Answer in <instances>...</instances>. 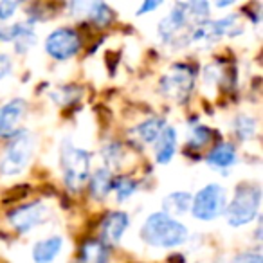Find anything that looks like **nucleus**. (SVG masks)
I'll return each instance as SVG.
<instances>
[{
	"instance_id": "13",
	"label": "nucleus",
	"mask_w": 263,
	"mask_h": 263,
	"mask_svg": "<svg viewBox=\"0 0 263 263\" xmlns=\"http://www.w3.org/2000/svg\"><path fill=\"white\" fill-rule=\"evenodd\" d=\"M187 11H186V4H175L173 9L164 16V18L159 22V36L162 40L170 42L187 22Z\"/></svg>"
},
{
	"instance_id": "14",
	"label": "nucleus",
	"mask_w": 263,
	"mask_h": 263,
	"mask_svg": "<svg viewBox=\"0 0 263 263\" xmlns=\"http://www.w3.org/2000/svg\"><path fill=\"white\" fill-rule=\"evenodd\" d=\"M78 258H80V263H108L110 245L99 238H87L80 245Z\"/></svg>"
},
{
	"instance_id": "24",
	"label": "nucleus",
	"mask_w": 263,
	"mask_h": 263,
	"mask_svg": "<svg viewBox=\"0 0 263 263\" xmlns=\"http://www.w3.org/2000/svg\"><path fill=\"white\" fill-rule=\"evenodd\" d=\"M112 191H116L117 202H124L137 191V182L132 177H117V179H114Z\"/></svg>"
},
{
	"instance_id": "26",
	"label": "nucleus",
	"mask_w": 263,
	"mask_h": 263,
	"mask_svg": "<svg viewBox=\"0 0 263 263\" xmlns=\"http://www.w3.org/2000/svg\"><path fill=\"white\" fill-rule=\"evenodd\" d=\"M186 11H187V15H193V16H197L200 22H204L205 20V16L209 15V4L208 2H190V4H186Z\"/></svg>"
},
{
	"instance_id": "20",
	"label": "nucleus",
	"mask_w": 263,
	"mask_h": 263,
	"mask_svg": "<svg viewBox=\"0 0 263 263\" xmlns=\"http://www.w3.org/2000/svg\"><path fill=\"white\" fill-rule=\"evenodd\" d=\"M191 208V195L186 191H175L170 193L168 197L162 200V213L173 216H180L184 213H187Z\"/></svg>"
},
{
	"instance_id": "2",
	"label": "nucleus",
	"mask_w": 263,
	"mask_h": 263,
	"mask_svg": "<svg viewBox=\"0 0 263 263\" xmlns=\"http://www.w3.org/2000/svg\"><path fill=\"white\" fill-rule=\"evenodd\" d=\"M261 205V187L256 184H240L234 191V197L226 205L227 223L241 227L251 223L258 216Z\"/></svg>"
},
{
	"instance_id": "5",
	"label": "nucleus",
	"mask_w": 263,
	"mask_h": 263,
	"mask_svg": "<svg viewBox=\"0 0 263 263\" xmlns=\"http://www.w3.org/2000/svg\"><path fill=\"white\" fill-rule=\"evenodd\" d=\"M159 90L164 98L177 103H186L195 87V70L187 63H177L161 78Z\"/></svg>"
},
{
	"instance_id": "17",
	"label": "nucleus",
	"mask_w": 263,
	"mask_h": 263,
	"mask_svg": "<svg viewBox=\"0 0 263 263\" xmlns=\"http://www.w3.org/2000/svg\"><path fill=\"white\" fill-rule=\"evenodd\" d=\"M238 161L236 157V148H234L233 143H218L211 148V152L205 157V162L209 166H215V168L226 170L234 166Z\"/></svg>"
},
{
	"instance_id": "4",
	"label": "nucleus",
	"mask_w": 263,
	"mask_h": 263,
	"mask_svg": "<svg viewBox=\"0 0 263 263\" xmlns=\"http://www.w3.org/2000/svg\"><path fill=\"white\" fill-rule=\"evenodd\" d=\"M34 154V137L29 132H20L0 155V175H18L27 168Z\"/></svg>"
},
{
	"instance_id": "10",
	"label": "nucleus",
	"mask_w": 263,
	"mask_h": 263,
	"mask_svg": "<svg viewBox=\"0 0 263 263\" xmlns=\"http://www.w3.org/2000/svg\"><path fill=\"white\" fill-rule=\"evenodd\" d=\"M128 223H130V218L124 211H110L103 216L101 220V238L105 243L108 245H117L121 241V238L124 236L128 229Z\"/></svg>"
},
{
	"instance_id": "21",
	"label": "nucleus",
	"mask_w": 263,
	"mask_h": 263,
	"mask_svg": "<svg viewBox=\"0 0 263 263\" xmlns=\"http://www.w3.org/2000/svg\"><path fill=\"white\" fill-rule=\"evenodd\" d=\"M256 132H258V121H256L254 117L245 116V114H240V116L233 121V134L240 141L254 139Z\"/></svg>"
},
{
	"instance_id": "32",
	"label": "nucleus",
	"mask_w": 263,
	"mask_h": 263,
	"mask_svg": "<svg viewBox=\"0 0 263 263\" xmlns=\"http://www.w3.org/2000/svg\"><path fill=\"white\" fill-rule=\"evenodd\" d=\"M233 4H234L233 0H229V2H216V8H220V9H222V8H229V6H233Z\"/></svg>"
},
{
	"instance_id": "18",
	"label": "nucleus",
	"mask_w": 263,
	"mask_h": 263,
	"mask_svg": "<svg viewBox=\"0 0 263 263\" xmlns=\"http://www.w3.org/2000/svg\"><path fill=\"white\" fill-rule=\"evenodd\" d=\"M177 154V130L172 126H166L161 132L155 146V159L159 164H168Z\"/></svg>"
},
{
	"instance_id": "29",
	"label": "nucleus",
	"mask_w": 263,
	"mask_h": 263,
	"mask_svg": "<svg viewBox=\"0 0 263 263\" xmlns=\"http://www.w3.org/2000/svg\"><path fill=\"white\" fill-rule=\"evenodd\" d=\"M13 72V62L8 54H0V80L11 76Z\"/></svg>"
},
{
	"instance_id": "25",
	"label": "nucleus",
	"mask_w": 263,
	"mask_h": 263,
	"mask_svg": "<svg viewBox=\"0 0 263 263\" xmlns=\"http://www.w3.org/2000/svg\"><path fill=\"white\" fill-rule=\"evenodd\" d=\"M81 98V88L78 87V85H65V87H62L58 92H54L52 94V99L58 103H62V105H67V103H74L78 101V99Z\"/></svg>"
},
{
	"instance_id": "15",
	"label": "nucleus",
	"mask_w": 263,
	"mask_h": 263,
	"mask_svg": "<svg viewBox=\"0 0 263 263\" xmlns=\"http://www.w3.org/2000/svg\"><path fill=\"white\" fill-rule=\"evenodd\" d=\"M63 249L62 236H49L45 240H40L33 247V261L34 263H52L56 256Z\"/></svg>"
},
{
	"instance_id": "19",
	"label": "nucleus",
	"mask_w": 263,
	"mask_h": 263,
	"mask_svg": "<svg viewBox=\"0 0 263 263\" xmlns=\"http://www.w3.org/2000/svg\"><path fill=\"white\" fill-rule=\"evenodd\" d=\"M83 9H85L83 15H87V18L98 27L110 26L114 22V18H116V13L105 2H85Z\"/></svg>"
},
{
	"instance_id": "11",
	"label": "nucleus",
	"mask_w": 263,
	"mask_h": 263,
	"mask_svg": "<svg viewBox=\"0 0 263 263\" xmlns=\"http://www.w3.org/2000/svg\"><path fill=\"white\" fill-rule=\"evenodd\" d=\"M164 128L166 121L162 117H150V119H144L143 123L132 128L128 137L137 146H146V144H152L159 139V136H161V132Z\"/></svg>"
},
{
	"instance_id": "16",
	"label": "nucleus",
	"mask_w": 263,
	"mask_h": 263,
	"mask_svg": "<svg viewBox=\"0 0 263 263\" xmlns=\"http://www.w3.org/2000/svg\"><path fill=\"white\" fill-rule=\"evenodd\" d=\"M88 191H90L94 200H103L108 197V193L114 187V175L110 170L99 168L94 173H90L88 177Z\"/></svg>"
},
{
	"instance_id": "23",
	"label": "nucleus",
	"mask_w": 263,
	"mask_h": 263,
	"mask_svg": "<svg viewBox=\"0 0 263 263\" xmlns=\"http://www.w3.org/2000/svg\"><path fill=\"white\" fill-rule=\"evenodd\" d=\"M101 155H103V162L106 164V170L119 168L124 159V150L121 146V143H108L103 146Z\"/></svg>"
},
{
	"instance_id": "30",
	"label": "nucleus",
	"mask_w": 263,
	"mask_h": 263,
	"mask_svg": "<svg viewBox=\"0 0 263 263\" xmlns=\"http://www.w3.org/2000/svg\"><path fill=\"white\" fill-rule=\"evenodd\" d=\"M159 6H161V2H154V0H146V2H143L139 8V11H137V15H146V13H152L154 9H157Z\"/></svg>"
},
{
	"instance_id": "8",
	"label": "nucleus",
	"mask_w": 263,
	"mask_h": 263,
	"mask_svg": "<svg viewBox=\"0 0 263 263\" xmlns=\"http://www.w3.org/2000/svg\"><path fill=\"white\" fill-rule=\"evenodd\" d=\"M49 209L44 202L34 200L29 204L18 205V208L11 209L8 213V222L11 223V227L18 233H29L31 229L38 227L40 223H44L49 218Z\"/></svg>"
},
{
	"instance_id": "31",
	"label": "nucleus",
	"mask_w": 263,
	"mask_h": 263,
	"mask_svg": "<svg viewBox=\"0 0 263 263\" xmlns=\"http://www.w3.org/2000/svg\"><path fill=\"white\" fill-rule=\"evenodd\" d=\"M170 263H184V256L182 254H173V256H170Z\"/></svg>"
},
{
	"instance_id": "12",
	"label": "nucleus",
	"mask_w": 263,
	"mask_h": 263,
	"mask_svg": "<svg viewBox=\"0 0 263 263\" xmlns=\"http://www.w3.org/2000/svg\"><path fill=\"white\" fill-rule=\"evenodd\" d=\"M2 40H13L15 42V51L24 54L27 49H31L36 42L33 31V22H18L15 26H11L8 31H2Z\"/></svg>"
},
{
	"instance_id": "1",
	"label": "nucleus",
	"mask_w": 263,
	"mask_h": 263,
	"mask_svg": "<svg viewBox=\"0 0 263 263\" xmlns=\"http://www.w3.org/2000/svg\"><path fill=\"white\" fill-rule=\"evenodd\" d=\"M141 238L146 245L157 249L179 247L187 240V227L177 218L159 211L150 215L141 227Z\"/></svg>"
},
{
	"instance_id": "6",
	"label": "nucleus",
	"mask_w": 263,
	"mask_h": 263,
	"mask_svg": "<svg viewBox=\"0 0 263 263\" xmlns=\"http://www.w3.org/2000/svg\"><path fill=\"white\" fill-rule=\"evenodd\" d=\"M227 205V195L220 184H208L191 198V215L202 222L218 218Z\"/></svg>"
},
{
	"instance_id": "22",
	"label": "nucleus",
	"mask_w": 263,
	"mask_h": 263,
	"mask_svg": "<svg viewBox=\"0 0 263 263\" xmlns=\"http://www.w3.org/2000/svg\"><path fill=\"white\" fill-rule=\"evenodd\" d=\"M213 139V130L209 126H202L197 124L190 130V136H187V146L191 150H197V148H204L211 143Z\"/></svg>"
},
{
	"instance_id": "27",
	"label": "nucleus",
	"mask_w": 263,
	"mask_h": 263,
	"mask_svg": "<svg viewBox=\"0 0 263 263\" xmlns=\"http://www.w3.org/2000/svg\"><path fill=\"white\" fill-rule=\"evenodd\" d=\"M231 263H263V256L259 251H243L234 256Z\"/></svg>"
},
{
	"instance_id": "7",
	"label": "nucleus",
	"mask_w": 263,
	"mask_h": 263,
	"mask_svg": "<svg viewBox=\"0 0 263 263\" xmlns=\"http://www.w3.org/2000/svg\"><path fill=\"white\" fill-rule=\"evenodd\" d=\"M83 47L81 34L72 27H60L54 29L45 40V52L56 62H65L76 56Z\"/></svg>"
},
{
	"instance_id": "33",
	"label": "nucleus",
	"mask_w": 263,
	"mask_h": 263,
	"mask_svg": "<svg viewBox=\"0 0 263 263\" xmlns=\"http://www.w3.org/2000/svg\"><path fill=\"white\" fill-rule=\"evenodd\" d=\"M0 40H2V31H0Z\"/></svg>"
},
{
	"instance_id": "3",
	"label": "nucleus",
	"mask_w": 263,
	"mask_h": 263,
	"mask_svg": "<svg viewBox=\"0 0 263 263\" xmlns=\"http://www.w3.org/2000/svg\"><path fill=\"white\" fill-rule=\"evenodd\" d=\"M90 154L83 148L65 143L60 152V166H62L63 182L70 191H80L87 186L90 177Z\"/></svg>"
},
{
	"instance_id": "28",
	"label": "nucleus",
	"mask_w": 263,
	"mask_h": 263,
	"mask_svg": "<svg viewBox=\"0 0 263 263\" xmlns=\"http://www.w3.org/2000/svg\"><path fill=\"white\" fill-rule=\"evenodd\" d=\"M18 2H13V0H2L0 2V20L6 22V20L11 18L16 9H18Z\"/></svg>"
},
{
	"instance_id": "9",
	"label": "nucleus",
	"mask_w": 263,
	"mask_h": 263,
	"mask_svg": "<svg viewBox=\"0 0 263 263\" xmlns=\"http://www.w3.org/2000/svg\"><path fill=\"white\" fill-rule=\"evenodd\" d=\"M26 110L27 103L20 98L11 99V101L0 106V137L2 139H13L22 132L20 123L26 117Z\"/></svg>"
}]
</instances>
